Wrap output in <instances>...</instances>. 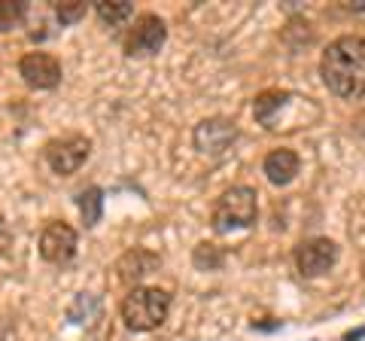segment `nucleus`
I'll list each match as a JSON object with an SVG mask.
<instances>
[{"label":"nucleus","instance_id":"1","mask_svg":"<svg viewBox=\"0 0 365 341\" xmlns=\"http://www.w3.org/2000/svg\"><path fill=\"white\" fill-rule=\"evenodd\" d=\"M319 73L329 92L338 98H359L365 95V40L362 37H338L326 46Z\"/></svg>","mask_w":365,"mask_h":341},{"label":"nucleus","instance_id":"2","mask_svg":"<svg viewBox=\"0 0 365 341\" xmlns=\"http://www.w3.org/2000/svg\"><path fill=\"white\" fill-rule=\"evenodd\" d=\"M170 295L158 287H134L122 302V320L134 332H153L168 320Z\"/></svg>","mask_w":365,"mask_h":341},{"label":"nucleus","instance_id":"3","mask_svg":"<svg viewBox=\"0 0 365 341\" xmlns=\"http://www.w3.org/2000/svg\"><path fill=\"white\" fill-rule=\"evenodd\" d=\"M259 204L256 192L250 186H232L225 189L213 208V229L216 232H232V229H247L256 223Z\"/></svg>","mask_w":365,"mask_h":341},{"label":"nucleus","instance_id":"4","mask_svg":"<svg viewBox=\"0 0 365 341\" xmlns=\"http://www.w3.org/2000/svg\"><path fill=\"white\" fill-rule=\"evenodd\" d=\"M168 40V28L165 21L158 19L155 13H143L134 19V25L125 34V55L131 58H143V55H153L165 46Z\"/></svg>","mask_w":365,"mask_h":341},{"label":"nucleus","instance_id":"5","mask_svg":"<svg viewBox=\"0 0 365 341\" xmlns=\"http://www.w3.org/2000/svg\"><path fill=\"white\" fill-rule=\"evenodd\" d=\"M91 153V141L83 134H64V138H55L46 143V162L55 174H73V170L83 168V162Z\"/></svg>","mask_w":365,"mask_h":341},{"label":"nucleus","instance_id":"6","mask_svg":"<svg viewBox=\"0 0 365 341\" xmlns=\"http://www.w3.org/2000/svg\"><path fill=\"white\" fill-rule=\"evenodd\" d=\"M335 259H338V247L329 238H311V241H302L299 250H295V265H299L304 278L326 275L335 265Z\"/></svg>","mask_w":365,"mask_h":341},{"label":"nucleus","instance_id":"7","mask_svg":"<svg viewBox=\"0 0 365 341\" xmlns=\"http://www.w3.org/2000/svg\"><path fill=\"white\" fill-rule=\"evenodd\" d=\"M76 253V232L67 223H49L40 235V256L52 265H67Z\"/></svg>","mask_w":365,"mask_h":341},{"label":"nucleus","instance_id":"8","mask_svg":"<svg viewBox=\"0 0 365 341\" xmlns=\"http://www.w3.org/2000/svg\"><path fill=\"white\" fill-rule=\"evenodd\" d=\"M19 73L31 88H55L61 83V64L49 52H28L19 61Z\"/></svg>","mask_w":365,"mask_h":341},{"label":"nucleus","instance_id":"9","mask_svg":"<svg viewBox=\"0 0 365 341\" xmlns=\"http://www.w3.org/2000/svg\"><path fill=\"white\" fill-rule=\"evenodd\" d=\"M235 138H237L235 125L225 122V119H207V122H201L195 128V146L201 153H207V156L225 153Z\"/></svg>","mask_w":365,"mask_h":341},{"label":"nucleus","instance_id":"10","mask_svg":"<svg viewBox=\"0 0 365 341\" xmlns=\"http://www.w3.org/2000/svg\"><path fill=\"white\" fill-rule=\"evenodd\" d=\"M265 177L271 180L274 186H287L295 180V174H299V168H302V158L295 156L292 150H287V146H280V150H271L265 156Z\"/></svg>","mask_w":365,"mask_h":341},{"label":"nucleus","instance_id":"11","mask_svg":"<svg viewBox=\"0 0 365 341\" xmlns=\"http://www.w3.org/2000/svg\"><path fill=\"white\" fill-rule=\"evenodd\" d=\"M289 95L287 92H265L256 98V119L265 125V128H277V119H280V110L289 104Z\"/></svg>","mask_w":365,"mask_h":341},{"label":"nucleus","instance_id":"12","mask_svg":"<svg viewBox=\"0 0 365 341\" xmlns=\"http://www.w3.org/2000/svg\"><path fill=\"white\" fill-rule=\"evenodd\" d=\"M95 13L104 25L116 28L134 16V4H128V0H101V4H95Z\"/></svg>","mask_w":365,"mask_h":341},{"label":"nucleus","instance_id":"13","mask_svg":"<svg viewBox=\"0 0 365 341\" xmlns=\"http://www.w3.org/2000/svg\"><path fill=\"white\" fill-rule=\"evenodd\" d=\"M76 204H79V210H83L86 225H95L101 220V204H104V198H101V189L98 186H88L86 192H79Z\"/></svg>","mask_w":365,"mask_h":341},{"label":"nucleus","instance_id":"14","mask_svg":"<svg viewBox=\"0 0 365 341\" xmlns=\"http://www.w3.org/2000/svg\"><path fill=\"white\" fill-rule=\"evenodd\" d=\"M28 16V6L19 4V0H0V34L19 28Z\"/></svg>","mask_w":365,"mask_h":341},{"label":"nucleus","instance_id":"15","mask_svg":"<svg viewBox=\"0 0 365 341\" xmlns=\"http://www.w3.org/2000/svg\"><path fill=\"white\" fill-rule=\"evenodd\" d=\"M55 16H58L61 25H73V21H79L86 16V4H55Z\"/></svg>","mask_w":365,"mask_h":341}]
</instances>
